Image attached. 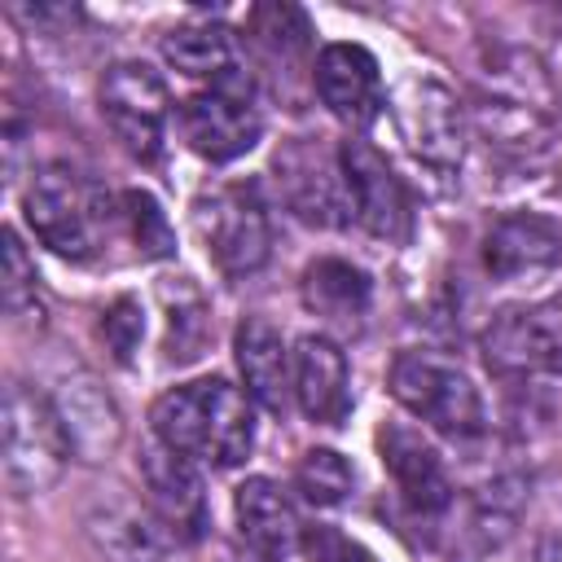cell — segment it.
Masks as SVG:
<instances>
[{"label": "cell", "mask_w": 562, "mask_h": 562, "mask_svg": "<svg viewBox=\"0 0 562 562\" xmlns=\"http://www.w3.org/2000/svg\"><path fill=\"white\" fill-rule=\"evenodd\" d=\"M101 338H105L110 356H114L119 364H127L132 351H136L140 338H145V312H140V303L127 299V294L114 299V303L101 312Z\"/></svg>", "instance_id": "cell-27"}, {"label": "cell", "mask_w": 562, "mask_h": 562, "mask_svg": "<svg viewBox=\"0 0 562 562\" xmlns=\"http://www.w3.org/2000/svg\"><path fill=\"white\" fill-rule=\"evenodd\" d=\"M92 536L114 562H162L167 544L176 540L149 505H110L92 518Z\"/></svg>", "instance_id": "cell-21"}, {"label": "cell", "mask_w": 562, "mask_h": 562, "mask_svg": "<svg viewBox=\"0 0 562 562\" xmlns=\"http://www.w3.org/2000/svg\"><path fill=\"white\" fill-rule=\"evenodd\" d=\"M180 132H184V145L206 162H233L250 154L263 136V110L246 70H228L224 79L184 97Z\"/></svg>", "instance_id": "cell-6"}, {"label": "cell", "mask_w": 562, "mask_h": 562, "mask_svg": "<svg viewBox=\"0 0 562 562\" xmlns=\"http://www.w3.org/2000/svg\"><path fill=\"white\" fill-rule=\"evenodd\" d=\"M70 457V435L61 426V413L53 395L9 382L4 395V479L18 496L48 492Z\"/></svg>", "instance_id": "cell-4"}, {"label": "cell", "mask_w": 562, "mask_h": 562, "mask_svg": "<svg viewBox=\"0 0 562 562\" xmlns=\"http://www.w3.org/2000/svg\"><path fill=\"white\" fill-rule=\"evenodd\" d=\"M400 136L408 140V149L435 167V171H457L465 158V114L461 101L448 83L430 79V75H408L400 79L395 97H391Z\"/></svg>", "instance_id": "cell-10"}, {"label": "cell", "mask_w": 562, "mask_h": 562, "mask_svg": "<svg viewBox=\"0 0 562 562\" xmlns=\"http://www.w3.org/2000/svg\"><path fill=\"white\" fill-rule=\"evenodd\" d=\"M233 518H237L241 540L263 562L290 558L299 549V540H303V522H299V509H294L290 492L277 479H263V474L237 483V492H233Z\"/></svg>", "instance_id": "cell-16"}, {"label": "cell", "mask_w": 562, "mask_h": 562, "mask_svg": "<svg viewBox=\"0 0 562 562\" xmlns=\"http://www.w3.org/2000/svg\"><path fill=\"white\" fill-rule=\"evenodd\" d=\"M149 426L154 439L180 457L211 470H233L255 448V400L228 378H193L154 400Z\"/></svg>", "instance_id": "cell-1"}, {"label": "cell", "mask_w": 562, "mask_h": 562, "mask_svg": "<svg viewBox=\"0 0 562 562\" xmlns=\"http://www.w3.org/2000/svg\"><path fill=\"white\" fill-rule=\"evenodd\" d=\"M312 83H316V97L325 101V110L338 123L356 127V132H364L382 114V105H386V97H382V66H378V57L364 44H347V40L325 44L316 53Z\"/></svg>", "instance_id": "cell-12"}, {"label": "cell", "mask_w": 562, "mask_h": 562, "mask_svg": "<svg viewBox=\"0 0 562 562\" xmlns=\"http://www.w3.org/2000/svg\"><path fill=\"white\" fill-rule=\"evenodd\" d=\"M101 119L114 132V140L136 162H162L167 154V123H171V97L154 66L145 61H114L105 66L97 83Z\"/></svg>", "instance_id": "cell-7"}, {"label": "cell", "mask_w": 562, "mask_h": 562, "mask_svg": "<svg viewBox=\"0 0 562 562\" xmlns=\"http://www.w3.org/2000/svg\"><path fill=\"white\" fill-rule=\"evenodd\" d=\"M299 549H303L307 562H378L356 536H347V531L334 527V522H312V527H303Z\"/></svg>", "instance_id": "cell-28"}, {"label": "cell", "mask_w": 562, "mask_h": 562, "mask_svg": "<svg viewBox=\"0 0 562 562\" xmlns=\"http://www.w3.org/2000/svg\"><path fill=\"white\" fill-rule=\"evenodd\" d=\"M378 457H382V465H386L400 501L417 518H435V514H443L452 505L448 465H443L439 448L422 430H413L404 422H386L378 430Z\"/></svg>", "instance_id": "cell-13"}, {"label": "cell", "mask_w": 562, "mask_h": 562, "mask_svg": "<svg viewBox=\"0 0 562 562\" xmlns=\"http://www.w3.org/2000/svg\"><path fill=\"white\" fill-rule=\"evenodd\" d=\"M294 404L312 426H342L351 413L347 356L329 334H303L294 342Z\"/></svg>", "instance_id": "cell-15"}, {"label": "cell", "mask_w": 562, "mask_h": 562, "mask_svg": "<svg viewBox=\"0 0 562 562\" xmlns=\"http://www.w3.org/2000/svg\"><path fill=\"white\" fill-rule=\"evenodd\" d=\"M386 386L395 404L413 413L426 430H439L448 439H479L487 430V408L474 378L443 351H400L386 369Z\"/></svg>", "instance_id": "cell-3"}, {"label": "cell", "mask_w": 562, "mask_h": 562, "mask_svg": "<svg viewBox=\"0 0 562 562\" xmlns=\"http://www.w3.org/2000/svg\"><path fill=\"white\" fill-rule=\"evenodd\" d=\"M299 294H303V307L316 312L321 321L329 325H360L364 312H369V299H373V285L364 277V268L347 263V259H316L303 268V281H299Z\"/></svg>", "instance_id": "cell-19"}, {"label": "cell", "mask_w": 562, "mask_h": 562, "mask_svg": "<svg viewBox=\"0 0 562 562\" xmlns=\"http://www.w3.org/2000/svg\"><path fill=\"white\" fill-rule=\"evenodd\" d=\"M140 483H145V505L158 514V522L176 536V540H198L206 531V492H202V474L198 461L180 457L176 448H167L162 439H145L140 448Z\"/></svg>", "instance_id": "cell-11"}, {"label": "cell", "mask_w": 562, "mask_h": 562, "mask_svg": "<svg viewBox=\"0 0 562 562\" xmlns=\"http://www.w3.org/2000/svg\"><path fill=\"white\" fill-rule=\"evenodd\" d=\"M53 404H57L61 426L70 435V452H79L83 461H101L119 443V435H123L119 408H114V400L92 378L66 382L61 395H53Z\"/></svg>", "instance_id": "cell-20"}, {"label": "cell", "mask_w": 562, "mask_h": 562, "mask_svg": "<svg viewBox=\"0 0 562 562\" xmlns=\"http://www.w3.org/2000/svg\"><path fill=\"white\" fill-rule=\"evenodd\" d=\"M338 167H342V193H347V215L378 241H408L413 233V202L395 167L360 136L338 145Z\"/></svg>", "instance_id": "cell-9"}, {"label": "cell", "mask_w": 562, "mask_h": 562, "mask_svg": "<svg viewBox=\"0 0 562 562\" xmlns=\"http://www.w3.org/2000/svg\"><path fill=\"white\" fill-rule=\"evenodd\" d=\"M119 206H123V228H127V237L136 241V250L145 255V259H162V255H171V228H167V215L158 211V202L145 193V189H127V193H119Z\"/></svg>", "instance_id": "cell-25"}, {"label": "cell", "mask_w": 562, "mask_h": 562, "mask_svg": "<svg viewBox=\"0 0 562 562\" xmlns=\"http://www.w3.org/2000/svg\"><path fill=\"white\" fill-rule=\"evenodd\" d=\"M294 487H299V496H303L307 505L334 509V505H342V501L351 496L356 470H351V461H347L342 452H334V448H312V452H303L299 465H294Z\"/></svg>", "instance_id": "cell-23"}, {"label": "cell", "mask_w": 562, "mask_h": 562, "mask_svg": "<svg viewBox=\"0 0 562 562\" xmlns=\"http://www.w3.org/2000/svg\"><path fill=\"white\" fill-rule=\"evenodd\" d=\"M233 360L241 373V391L259 408L281 413L285 400L294 395V351L285 347L281 329L268 325L263 316H246L233 334Z\"/></svg>", "instance_id": "cell-17"}, {"label": "cell", "mask_w": 562, "mask_h": 562, "mask_svg": "<svg viewBox=\"0 0 562 562\" xmlns=\"http://www.w3.org/2000/svg\"><path fill=\"white\" fill-rule=\"evenodd\" d=\"M22 215L35 241L70 263H92L110 246L114 224H123L119 198H110L92 176L70 162H44L31 176L22 193Z\"/></svg>", "instance_id": "cell-2"}, {"label": "cell", "mask_w": 562, "mask_h": 562, "mask_svg": "<svg viewBox=\"0 0 562 562\" xmlns=\"http://www.w3.org/2000/svg\"><path fill=\"white\" fill-rule=\"evenodd\" d=\"M162 299H167V360L184 364L198 356L206 338V303L184 277L176 285H162Z\"/></svg>", "instance_id": "cell-24"}, {"label": "cell", "mask_w": 562, "mask_h": 562, "mask_svg": "<svg viewBox=\"0 0 562 562\" xmlns=\"http://www.w3.org/2000/svg\"><path fill=\"white\" fill-rule=\"evenodd\" d=\"M193 224H198V237H202L211 263L224 277H250L268 263L272 224H268V206L259 198V184L233 180V184L202 193L193 206Z\"/></svg>", "instance_id": "cell-5"}, {"label": "cell", "mask_w": 562, "mask_h": 562, "mask_svg": "<svg viewBox=\"0 0 562 562\" xmlns=\"http://www.w3.org/2000/svg\"><path fill=\"white\" fill-rule=\"evenodd\" d=\"M0 294H4V307L13 316H40L44 312V299H40V272H35V259L26 255L22 237L13 228H4V281H0Z\"/></svg>", "instance_id": "cell-26"}, {"label": "cell", "mask_w": 562, "mask_h": 562, "mask_svg": "<svg viewBox=\"0 0 562 562\" xmlns=\"http://www.w3.org/2000/svg\"><path fill=\"white\" fill-rule=\"evenodd\" d=\"M553 263H562V228L544 215L531 211L501 215L483 237V268L501 281L531 277Z\"/></svg>", "instance_id": "cell-18"}, {"label": "cell", "mask_w": 562, "mask_h": 562, "mask_svg": "<svg viewBox=\"0 0 562 562\" xmlns=\"http://www.w3.org/2000/svg\"><path fill=\"white\" fill-rule=\"evenodd\" d=\"M277 180L285 206L307 220V224H342L347 215V193H342V167L338 154H325L316 140H294L277 154Z\"/></svg>", "instance_id": "cell-14"}, {"label": "cell", "mask_w": 562, "mask_h": 562, "mask_svg": "<svg viewBox=\"0 0 562 562\" xmlns=\"http://www.w3.org/2000/svg\"><path fill=\"white\" fill-rule=\"evenodd\" d=\"M162 57H167V66H176L180 75L206 79V83H215V79H224L228 70H237V66H233V31L220 26V22H202V18L171 26V31L162 35Z\"/></svg>", "instance_id": "cell-22"}, {"label": "cell", "mask_w": 562, "mask_h": 562, "mask_svg": "<svg viewBox=\"0 0 562 562\" xmlns=\"http://www.w3.org/2000/svg\"><path fill=\"white\" fill-rule=\"evenodd\" d=\"M483 360L509 386H544L562 378V312L501 307L483 329Z\"/></svg>", "instance_id": "cell-8"}]
</instances>
